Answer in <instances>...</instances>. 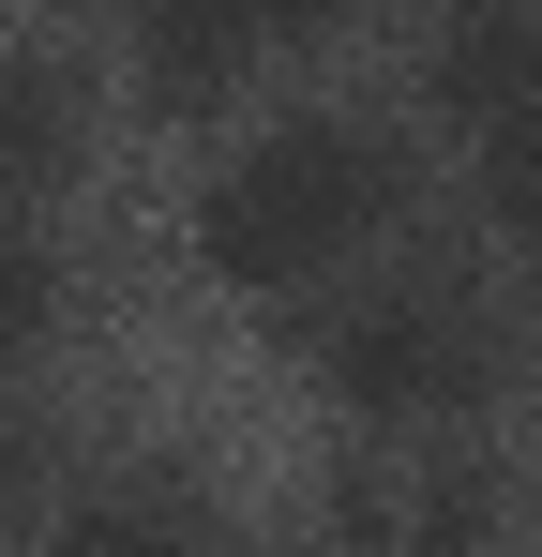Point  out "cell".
I'll return each instance as SVG.
<instances>
[{"label":"cell","instance_id":"10","mask_svg":"<svg viewBox=\"0 0 542 557\" xmlns=\"http://www.w3.org/2000/svg\"><path fill=\"white\" fill-rule=\"evenodd\" d=\"M347 15H377V0H271V30H347Z\"/></svg>","mask_w":542,"mask_h":557},{"label":"cell","instance_id":"1","mask_svg":"<svg viewBox=\"0 0 542 557\" xmlns=\"http://www.w3.org/2000/svg\"><path fill=\"white\" fill-rule=\"evenodd\" d=\"M392 211H407L392 136L301 106V121H271V136H242V151L211 166V196H196V257H211V286H242V301H286V286H317L332 257H361Z\"/></svg>","mask_w":542,"mask_h":557},{"label":"cell","instance_id":"7","mask_svg":"<svg viewBox=\"0 0 542 557\" xmlns=\"http://www.w3.org/2000/svg\"><path fill=\"white\" fill-rule=\"evenodd\" d=\"M46 332H61V242L46 226H0V376L46 362Z\"/></svg>","mask_w":542,"mask_h":557},{"label":"cell","instance_id":"6","mask_svg":"<svg viewBox=\"0 0 542 557\" xmlns=\"http://www.w3.org/2000/svg\"><path fill=\"white\" fill-rule=\"evenodd\" d=\"M76 166V106H61V76L46 61H0V196H46Z\"/></svg>","mask_w":542,"mask_h":557},{"label":"cell","instance_id":"9","mask_svg":"<svg viewBox=\"0 0 542 557\" xmlns=\"http://www.w3.org/2000/svg\"><path fill=\"white\" fill-rule=\"evenodd\" d=\"M407 543H422V557H467V543H482V482H467V467L422 497V528H407Z\"/></svg>","mask_w":542,"mask_h":557},{"label":"cell","instance_id":"3","mask_svg":"<svg viewBox=\"0 0 542 557\" xmlns=\"http://www.w3.org/2000/svg\"><path fill=\"white\" fill-rule=\"evenodd\" d=\"M121 46H136V76H151V106H226L242 76H257L271 46V0H121Z\"/></svg>","mask_w":542,"mask_h":557},{"label":"cell","instance_id":"8","mask_svg":"<svg viewBox=\"0 0 542 557\" xmlns=\"http://www.w3.org/2000/svg\"><path fill=\"white\" fill-rule=\"evenodd\" d=\"M482 211H497L513 242H542V106L482 121Z\"/></svg>","mask_w":542,"mask_h":557},{"label":"cell","instance_id":"2","mask_svg":"<svg viewBox=\"0 0 542 557\" xmlns=\"http://www.w3.org/2000/svg\"><path fill=\"white\" fill-rule=\"evenodd\" d=\"M332 392H347L361 422H438V407H467V392H482V301L452 272H392L347 332H332Z\"/></svg>","mask_w":542,"mask_h":557},{"label":"cell","instance_id":"4","mask_svg":"<svg viewBox=\"0 0 542 557\" xmlns=\"http://www.w3.org/2000/svg\"><path fill=\"white\" fill-rule=\"evenodd\" d=\"M422 91H438V121H513V106H542V0H452L438 46H422Z\"/></svg>","mask_w":542,"mask_h":557},{"label":"cell","instance_id":"5","mask_svg":"<svg viewBox=\"0 0 542 557\" xmlns=\"http://www.w3.org/2000/svg\"><path fill=\"white\" fill-rule=\"evenodd\" d=\"M46 557H196V497L181 482H90V497H61Z\"/></svg>","mask_w":542,"mask_h":557}]
</instances>
